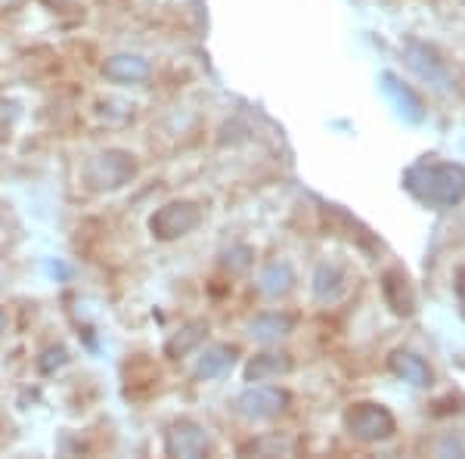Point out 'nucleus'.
Instances as JSON below:
<instances>
[{
  "mask_svg": "<svg viewBox=\"0 0 465 459\" xmlns=\"http://www.w3.org/2000/svg\"><path fill=\"white\" fill-rule=\"evenodd\" d=\"M292 329V320L289 317H280V314H264L252 323V335L267 342V338H276V335H286Z\"/></svg>",
  "mask_w": 465,
  "mask_h": 459,
  "instance_id": "11",
  "label": "nucleus"
},
{
  "mask_svg": "<svg viewBox=\"0 0 465 459\" xmlns=\"http://www.w3.org/2000/svg\"><path fill=\"white\" fill-rule=\"evenodd\" d=\"M391 366H394L397 375H403V379L416 382V385H425V382L431 379V373L425 370V364L419 357H412V354H394Z\"/></svg>",
  "mask_w": 465,
  "mask_h": 459,
  "instance_id": "10",
  "label": "nucleus"
},
{
  "mask_svg": "<svg viewBox=\"0 0 465 459\" xmlns=\"http://www.w3.org/2000/svg\"><path fill=\"white\" fill-rule=\"evenodd\" d=\"M348 428L360 441H381L394 432V419L385 406L376 404H360L348 413Z\"/></svg>",
  "mask_w": 465,
  "mask_h": 459,
  "instance_id": "4",
  "label": "nucleus"
},
{
  "mask_svg": "<svg viewBox=\"0 0 465 459\" xmlns=\"http://www.w3.org/2000/svg\"><path fill=\"white\" fill-rule=\"evenodd\" d=\"M292 370V360L286 354H261L249 364L245 370V379L249 382H267V379H276V375L289 373Z\"/></svg>",
  "mask_w": 465,
  "mask_h": 459,
  "instance_id": "9",
  "label": "nucleus"
},
{
  "mask_svg": "<svg viewBox=\"0 0 465 459\" xmlns=\"http://www.w3.org/2000/svg\"><path fill=\"white\" fill-rule=\"evenodd\" d=\"M286 404V394L276 388H249L245 394H239L236 401V410L249 419H270L282 410Z\"/></svg>",
  "mask_w": 465,
  "mask_h": 459,
  "instance_id": "7",
  "label": "nucleus"
},
{
  "mask_svg": "<svg viewBox=\"0 0 465 459\" xmlns=\"http://www.w3.org/2000/svg\"><path fill=\"white\" fill-rule=\"evenodd\" d=\"M199 224H202V208L196 202H168V205L149 217V230H153V236L162 239V243L186 236V233H193Z\"/></svg>",
  "mask_w": 465,
  "mask_h": 459,
  "instance_id": "2",
  "label": "nucleus"
},
{
  "mask_svg": "<svg viewBox=\"0 0 465 459\" xmlns=\"http://www.w3.org/2000/svg\"><path fill=\"white\" fill-rule=\"evenodd\" d=\"M202 333H205V326H202V323H193V326H186L183 333H177L168 344H164V354H168V357H180V354L193 351L202 342Z\"/></svg>",
  "mask_w": 465,
  "mask_h": 459,
  "instance_id": "12",
  "label": "nucleus"
},
{
  "mask_svg": "<svg viewBox=\"0 0 465 459\" xmlns=\"http://www.w3.org/2000/svg\"><path fill=\"white\" fill-rule=\"evenodd\" d=\"M134 175H137V162L124 149H109V153L96 155L94 165L87 168V180L96 190H118Z\"/></svg>",
  "mask_w": 465,
  "mask_h": 459,
  "instance_id": "3",
  "label": "nucleus"
},
{
  "mask_svg": "<svg viewBox=\"0 0 465 459\" xmlns=\"http://www.w3.org/2000/svg\"><path fill=\"white\" fill-rule=\"evenodd\" d=\"M164 454L168 456H186L196 459L208 454V434L205 428H199L196 423H174L171 432L164 434Z\"/></svg>",
  "mask_w": 465,
  "mask_h": 459,
  "instance_id": "5",
  "label": "nucleus"
},
{
  "mask_svg": "<svg viewBox=\"0 0 465 459\" xmlns=\"http://www.w3.org/2000/svg\"><path fill=\"white\" fill-rule=\"evenodd\" d=\"M4 329H6V314L0 311V333H4Z\"/></svg>",
  "mask_w": 465,
  "mask_h": 459,
  "instance_id": "15",
  "label": "nucleus"
},
{
  "mask_svg": "<svg viewBox=\"0 0 465 459\" xmlns=\"http://www.w3.org/2000/svg\"><path fill=\"white\" fill-rule=\"evenodd\" d=\"M149 75H153V65L137 54H118L103 65V78L112 85H143Z\"/></svg>",
  "mask_w": 465,
  "mask_h": 459,
  "instance_id": "6",
  "label": "nucleus"
},
{
  "mask_svg": "<svg viewBox=\"0 0 465 459\" xmlns=\"http://www.w3.org/2000/svg\"><path fill=\"white\" fill-rule=\"evenodd\" d=\"M289 285H292L289 264H270L264 270V276H261V289H264L267 295H280V292H286Z\"/></svg>",
  "mask_w": 465,
  "mask_h": 459,
  "instance_id": "13",
  "label": "nucleus"
},
{
  "mask_svg": "<svg viewBox=\"0 0 465 459\" xmlns=\"http://www.w3.org/2000/svg\"><path fill=\"white\" fill-rule=\"evenodd\" d=\"M16 118H19V106H16V103L0 100V134L10 131V127L16 125Z\"/></svg>",
  "mask_w": 465,
  "mask_h": 459,
  "instance_id": "14",
  "label": "nucleus"
},
{
  "mask_svg": "<svg viewBox=\"0 0 465 459\" xmlns=\"http://www.w3.org/2000/svg\"><path fill=\"white\" fill-rule=\"evenodd\" d=\"M232 357H236V351H232V348H227V344H214V348H208L199 357L196 375H199V379H221V375L230 373Z\"/></svg>",
  "mask_w": 465,
  "mask_h": 459,
  "instance_id": "8",
  "label": "nucleus"
},
{
  "mask_svg": "<svg viewBox=\"0 0 465 459\" xmlns=\"http://www.w3.org/2000/svg\"><path fill=\"white\" fill-rule=\"evenodd\" d=\"M465 175L460 168H450V165H422V168L410 171L407 184L412 193H419L425 202H456L465 195V184L456 186L453 180Z\"/></svg>",
  "mask_w": 465,
  "mask_h": 459,
  "instance_id": "1",
  "label": "nucleus"
}]
</instances>
